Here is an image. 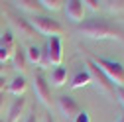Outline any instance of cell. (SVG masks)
I'll return each mask as SVG.
<instances>
[{
  "mask_svg": "<svg viewBox=\"0 0 124 122\" xmlns=\"http://www.w3.org/2000/svg\"><path fill=\"white\" fill-rule=\"evenodd\" d=\"M63 61V47H61V39L59 38H47L43 49V63L41 65H55L59 67Z\"/></svg>",
  "mask_w": 124,
  "mask_h": 122,
  "instance_id": "cell-4",
  "label": "cell"
},
{
  "mask_svg": "<svg viewBox=\"0 0 124 122\" xmlns=\"http://www.w3.org/2000/svg\"><path fill=\"white\" fill-rule=\"evenodd\" d=\"M26 59H28V63L41 65V63H43V49L39 47V45H36V43L28 45V49H26Z\"/></svg>",
  "mask_w": 124,
  "mask_h": 122,
  "instance_id": "cell-13",
  "label": "cell"
},
{
  "mask_svg": "<svg viewBox=\"0 0 124 122\" xmlns=\"http://www.w3.org/2000/svg\"><path fill=\"white\" fill-rule=\"evenodd\" d=\"M30 24H32V28L36 30L38 34L41 36H47V38H59L61 34H63V26H61L57 20H51L47 16H34L32 20H30Z\"/></svg>",
  "mask_w": 124,
  "mask_h": 122,
  "instance_id": "cell-3",
  "label": "cell"
},
{
  "mask_svg": "<svg viewBox=\"0 0 124 122\" xmlns=\"http://www.w3.org/2000/svg\"><path fill=\"white\" fill-rule=\"evenodd\" d=\"M16 8L24 10V12H32L34 16H38V12H39V2H36V0H16V2H12Z\"/></svg>",
  "mask_w": 124,
  "mask_h": 122,
  "instance_id": "cell-15",
  "label": "cell"
},
{
  "mask_svg": "<svg viewBox=\"0 0 124 122\" xmlns=\"http://www.w3.org/2000/svg\"><path fill=\"white\" fill-rule=\"evenodd\" d=\"M16 38H14L12 32H6L0 36V63H6V61L14 55L16 51Z\"/></svg>",
  "mask_w": 124,
  "mask_h": 122,
  "instance_id": "cell-9",
  "label": "cell"
},
{
  "mask_svg": "<svg viewBox=\"0 0 124 122\" xmlns=\"http://www.w3.org/2000/svg\"><path fill=\"white\" fill-rule=\"evenodd\" d=\"M116 122H124V114H120V116H118V120H116Z\"/></svg>",
  "mask_w": 124,
  "mask_h": 122,
  "instance_id": "cell-27",
  "label": "cell"
},
{
  "mask_svg": "<svg viewBox=\"0 0 124 122\" xmlns=\"http://www.w3.org/2000/svg\"><path fill=\"white\" fill-rule=\"evenodd\" d=\"M4 110V95H0V114H2Z\"/></svg>",
  "mask_w": 124,
  "mask_h": 122,
  "instance_id": "cell-25",
  "label": "cell"
},
{
  "mask_svg": "<svg viewBox=\"0 0 124 122\" xmlns=\"http://www.w3.org/2000/svg\"><path fill=\"white\" fill-rule=\"evenodd\" d=\"M77 34H81L85 38H91V39H118V41H124V36L104 20L83 22L77 28Z\"/></svg>",
  "mask_w": 124,
  "mask_h": 122,
  "instance_id": "cell-1",
  "label": "cell"
},
{
  "mask_svg": "<svg viewBox=\"0 0 124 122\" xmlns=\"http://www.w3.org/2000/svg\"><path fill=\"white\" fill-rule=\"evenodd\" d=\"M87 71H89V75H91V83H95V87L101 91L102 95H110V93H112V85L108 83V79L99 71V67L93 63V59L87 61Z\"/></svg>",
  "mask_w": 124,
  "mask_h": 122,
  "instance_id": "cell-6",
  "label": "cell"
},
{
  "mask_svg": "<svg viewBox=\"0 0 124 122\" xmlns=\"http://www.w3.org/2000/svg\"><path fill=\"white\" fill-rule=\"evenodd\" d=\"M73 122H91V116L87 110H79V114L73 118Z\"/></svg>",
  "mask_w": 124,
  "mask_h": 122,
  "instance_id": "cell-21",
  "label": "cell"
},
{
  "mask_svg": "<svg viewBox=\"0 0 124 122\" xmlns=\"http://www.w3.org/2000/svg\"><path fill=\"white\" fill-rule=\"evenodd\" d=\"M57 108H59L61 116H63L65 120H71V122H73V118L79 114V110H81L79 104L75 102V99H71L67 95H63V97L57 99Z\"/></svg>",
  "mask_w": 124,
  "mask_h": 122,
  "instance_id": "cell-7",
  "label": "cell"
},
{
  "mask_svg": "<svg viewBox=\"0 0 124 122\" xmlns=\"http://www.w3.org/2000/svg\"><path fill=\"white\" fill-rule=\"evenodd\" d=\"M65 83H67V69L59 65L51 71V85L53 87H63Z\"/></svg>",
  "mask_w": 124,
  "mask_h": 122,
  "instance_id": "cell-16",
  "label": "cell"
},
{
  "mask_svg": "<svg viewBox=\"0 0 124 122\" xmlns=\"http://www.w3.org/2000/svg\"><path fill=\"white\" fill-rule=\"evenodd\" d=\"M14 59V69H18V71H26V63H28V59H26V51L16 47V51H14L12 55Z\"/></svg>",
  "mask_w": 124,
  "mask_h": 122,
  "instance_id": "cell-17",
  "label": "cell"
},
{
  "mask_svg": "<svg viewBox=\"0 0 124 122\" xmlns=\"http://www.w3.org/2000/svg\"><path fill=\"white\" fill-rule=\"evenodd\" d=\"M24 106H26V99L24 97H16L14 102H12V106H10V110H8L6 122H18L20 116H22V112H24Z\"/></svg>",
  "mask_w": 124,
  "mask_h": 122,
  "instance_id": "cell-11",
  "label": "cell"
},
{
  "mask_svg": "<svg viewBox=\"0 0 124 122\" xmlns=\"http://www.w3.org/2000/svg\"><path fill=\"white\" fill-rule=\"evenodd\" d=\"M34 93H36V99L43 106H51V87H49L47 79L43 77V73L34 75Z\"/></svg>",
  "mask_w": 124,
  "mask_h": 122,
  "instance_id": "cell-5",
  "label": "cell"
},
{
  "mask_svg": "<svg viewBox=\"0 0 124 122\" xmlns=\"http://www.w3.org/2000/svg\"><path fill=\"white\" fill-rule=\"evenodd\" d=\"M24 122H38V116H36V112H30L28 116H26V120Z\"/></svg>",
  "mask_w": 124,
  "mask_h": 122,
  "instance_id": "cell-24",
  "label": "cell"
},
{
  "mask_svg": "<svg viewBox=\"0 0 124 122\" xmlns=\"http://www.w3.org/2000/svg\"><path fill=\"white\" fill-rule=\"evenodd\" d=\"M116 99H118V102L124 106V87H116Z\"/></svg>",
  "mask_w": 124,
  "mask_h": 122,
  "instance_id": "cell-22",
  "label": "cell"
},
{
  "mask_svg": "<svg viewBox=\"0 0 124 122\" xmlns=\"http://www.w3.org/2000/svg\"><path fill=\"white\" fill-rule=\"evenodd\" d=\"M102 4L106 6L108 12H114V14H118V12L124 10V2H102Z\"/></svg>",
  "mask_w": 124,
  "mask_h": 122,
  "instance_id": "cell-19",
  "label": "cell"
},
{
  "mask_svg": "<svg viewBox=\"0 0 124 122\" xmlns=\"http://www.w3.org/2000/svg\"><path fill=\"white\" fill-rule=\"evenodd\" d=\"M63 4H65L63 0H39V6L45 8V10H51V12L63 8Z\"/></svg>",
  "mask_w": 124,
  "mask_h": 122,
  "instance_id": "cell-18",
  "label": "cell"
},
{
  "mask_svg": "<svg viewBox=\"0 0 124 122\" xmlns=\"http://www.w3.org/2000/svg\"><path fill=\"white\" fill-rule=\"evenodd\" d=\"M43 122H53V118H51V116L47 114V116H45V120H43Z\"/></svg>",
  "mask_w": 124,
  "mask_h": 122,
  "instance_id": "cell-26",
  "label": "cell"
},
{
  "mask_svg": "<svg viewBox=\"0 0 124 122\" xmlns=\"http://www.w3.org/2000/svg\"><path fill=\"white\" fill-rule=\"evenodd\" d=\"M4 89H8V85H6V79L0 75V95H4Z\"/></svg>",
  "mask_w": 124,
  "mask_h": 122,
  "instance_id": "cell-23",
  "label": "cell"
},
{
  "mask_svg": "<svg viewBox=\"0 0 124 122\" xmlns=\"http://www.w3.org/2000/svg\"><path fill=\"white\" fill-rule=\"evenodd\" d=\"M65 10V16L73 22V24H81L85 20V6H83V0H67L63 4Z\"/></svg>",
  "mask_w": 124,
  "mask_h": 122,
  "instance_id": "cell-8",
  "label": "cell"
},
{
  "mask_svg": "<svg viewBox=\"0 0 124 122\" xmlns=\"http://www.w3.org/2000/svg\"><path fill=\"white\" fill-rule=\"evenodd\" d=\"M93 63L99 67V71L108 79V83L114 87H124V65L120 61L108 57H93Z\"/></svg>",
  "mask_w": 124,
  "mask_h": 122,
  "instance_id": "cell-2",
  "label": "cell"
},
{
  "mask_svg": "<svg viewBox=\"0 0 124 122\" xmlns=\"http://www.w3.org/2000/svg\"><path fill=\"white\" fill-rule=\"evenodd\" d=\"M83 6H85V10L89 8L93 12H99L101 10V2H97V0H83Z\"/></svg>",
  "mask_w": 124,
  "mask_h": 122,
  "instance_id": "cell-20",
  "label": "cell"
},
{
  "mask_svg": "<svg viewBox=\"0 0 124 122\" xmlns=\"http://www.w3.org/2000/svg\"><path fill=\"white\" fill-rule=\"evenodd\" d=\"M91 85V75L87 69L79 71V73H75V77L71 79V89H81V87H87Z\"/></svg>",
  "mask_w": 124,
  "mask_h": 122,
  "instance_id": "cell-14",
  "label": "cell"
},
{
  "mask_svg": "<svg viewBox=\"0 0 124 122\" xmlns=\"http://www.w3.org/2000/svg\"><path fill=\"white\" fill-rule=\"evenodd\" d=\"M26 87H28V81L22 77V75H18V77H14V79L8 83V93L14 95V97H24Z\"/></svg>",
  "mask_w": 124,
  "mask_h": 122,
  "instance_id": "cell-12",
  "label": "cell"
},
{
  "mask_svg": "<svg viewBox=\"0 0 124 122\" xmlns=\"http://www.w3.org/2000/svg\"><path fill=\"white\" fill-rule=\"evenodd\" d=\"M10 24H12V30H14V36H20V38H24V39H30V38H34L36 36V30L32 28V24H30V20H26V18H12L10 20Z\"/></svg>",
  "mask_w": 124,
  "mask_h": 122,
  "instance_id": "cell-10",
  "label": "cell"
}]
</instances>
